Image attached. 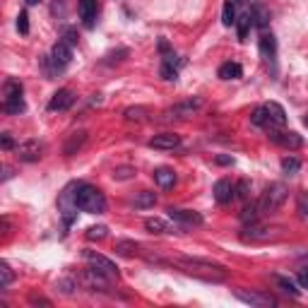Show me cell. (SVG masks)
<instances>
[{
  "label": "cell",
  "mask_w": 308,
  "mask_h": 308,
  "mask_svg": "<svg viewBox=\"0 0 308 308\" xmlns=\"http://www.w3.org/2000/svg\"><path fill=\"white\" fill-rule=\"evenodd\" d=\"M32 303H41V306H51V301H46V299H36V296H32Z\"/></svg>",
  "instance_id": "obj_46"
},
{
  "label": "cell",
  "mask_w": 308,
  "mask_h": 308,
  "mask_svg": "<svg viewBox=\"0 0 308 308\" xmlns=\"http://www.w3.org/2000/svg\"><path fill=\"white\" fill-rule=\"evenodd\" d=\"M77 10H79V19L92 27L96 19V0H77Z\"/></svg>",
  "instance_id": "obj_14"
},
{
  "label": "cell",
  "mask_w": 308,
  "mask_h": 308,
  "mask_svg": "<svg viewBox=\"0 0 308 308\" xmlns=\"http://www.w3.org/2000/svg\"><path fill=\"white\" fill-rule=\"evenodd\" d=\"M275 279H277V284L282 286L286 294H292V296H301V292L296 289V284H294L292 279H286V277H275Z\"/></svg>",
  "instance_id": "obj_32"
},
{
  "label": "cell",
  "mask_w": 308,
  "mask_h": 308,
  "mask_svg": "<svg viewBox=\"0 0 308 308\" xmlns=\"http://www.w3.org/2000/svg\"><path fill=\"white\" fill-rule=\"evenodd\" d=\"M72 104H75L72 89H58V92L51 96V101H48V111H68Z\"/></svg>",
  "instance_id": "obj_11"
},
{
  "label": "cell",
  "mask_w": 308,
  "mask_h": 308,
  "mask_svg": "<svg viewBox=\"0 0 308 308\" xmlns=\"http://www.w3.org/2000/svg\"><path fill=\"white\" fill-rule=\"evenodd\" d=\"M17 29H19V34H29V15L27 12L17 15Z\"/></svg>",
  "instance_id": "obj_39"
},
{
  "label": "cell",
  "mask_w": 308,
  "mask_h": 308,
  "mask_svg": "<svg viewBox=\"0 0 308 308\" xmlns=\"http://www.w3.org/2000/svg\"><path fill=\"white\" fill-rule=\"evenodd\" d=\"M234 198H236V193H234V186H231V181L221 178V181L214 183V200H217L219 205H227V202H231Z\"/></svg>",
  "instance_id": "obj_12"
},
{
  "label": "cell",
  "mask_w": 308,
  "mask_h": 308,
  "mask_svg": "<svg viewBox=\"0 0 308 308\" xmlns=\"http://www.w3.org/2000/svg\"><path fill=\"white\" fill-rule=\"evenodd\" d=\"M85 260H87L94 270L104 272L106 277H118V268H116V262H111L109 258H104L101 253H94V251H85Z\"/></svg>",
  "instance_id": "obj_6"
},
{
  "label": "cell",
  "mask_w": 308,
  "mask_h": 308,
  "mask_svg": "<svg viewBox=\"0 0 308 308\" xmlns=\"http://www.w3.org/2000/svg\"><path fill=\"white\" fill-rule=\"evenodd\" d=\"M286 195H289V190H286L284 183H270L260 198V210L262 212H275L277 207H282Z\"/></svg>",
  "instance_id": "obj_2"
},
{
  "label": "cell",
  "mask_w": 308,
  "mask_h": 308,
  "mask_svg": "<svg viewBox=\"0 0 308 308\" xmlns=\"http://www.w3.org/2000/svg\"><path fill=\"white\" fill-rule=\"evenodd\" d=\"M176 265H181L186 272H205V275H219L224 277L227 275V270L217 265V262H210V260H200V258H176Z\"/></svg>",
  "instance_id": "obj_3"
},
{
  "label": "cell",
  "mask_w": 308,
  "mask_h": 308,
  "mask_svg": "<svg viewBox=\"0 0 308 308\" xmlns=\"http://www.w3.org/2000/svg\"><path fill=\"white\" fill-rule=\"evenodd\" d=\"M24 3H27V5H39L41 0H24Z\"/></svg>",
  "instance_id": "obj_47"
},
{
  "label": "cell",
  "mask_w": 308,
  "mask_h": 308,
  "mask_svg": "<svg viewBox=\"0 0 308 308\" xmlns=\"http://www.w3.org/2000/svg\"><path fill=\"white\" fill-rule=\"evenodd\" d=\"M24 109H27V106H24V99H22V94L5 96V99H3V111H5L8 116H19V113H22Z\"/></svg>",
  "instance_id": "obj_18"
},
{
  "label": "cell",
  "mask_w": 308,
  "mask_h": 308,
  "mask_svg": "<svg viewBox=\"0 0 308 308\" xmlns=\"http://www.w3.org/2000/svg\"><path fill=\"white\" fill-rule=\"evenodd\" d=\"M133 176H135L133 166H118V169L113 171V178H116V181H128V178H133Z\"/></svg>",
  "instance_id": "obj_37"
},
{
  "label": "cell",
  "mask_w": 308,
  "mask_h": 308,
  "mask_svg": "<svg viewBox=\"0 0 308 308\" xmlns=\"http://www.w3.org/2000/svg\"><path fill=\"white\" fill-rule=\"evenodd\" d=\"M65 36H68V44H77V39H75V32H72V29H68V32H65Z\"/></svg>",
  "instance_id": "obj_44"
},
{
  "label": "cell",
  "mask_w": 308,
  "mask_h": 308,
  "mask_svg": "<svg viewBox=\"0 0 308 308\" xmlns=\"http://www.w3.org/2000/svg\"><path fill=\"white\" fill-rule=\"evenodd\" d=\"M214 161H217V164H221V166H231V164H234V159H231V157H221V154L214 159Z\"/></svg>",
  "instance_id": "obj_42"
},
{
  "label": "cell",
  "mask_w": 308,
  "mask_h": 308,
  "mask_svg": "<svg viewBox=\"0 0 308 308\" xmlns=\"http://www.w3.org/2000/svg\"><path fill=\"white\" fill-rule=\"evenodd\" d=\"M75 286H77L75 279H58V282H55V289H60L63 294H72L75 292Z\"/></svg>",
  "instance_id": "obj_38"
},
{
  "label": "cell",
  "mask_w": 308,
  "mask_h": 308,
  "mask_svg": "<svg viewBox=\"0 0 308 308\" xmlns=\"http://www.w3.org/2000/svg\"><path fill=\"white\" fill-rule=\"evenodd\" d=\"M217 75H219L221 79H238L241 75H243V68L238 63H224V65H219V70H217Z\"/></svg>",
  "instance_id": "obj_20"
},
{
  "label": "cell",
  "mask_w": 308,
  "mask_h": 308,
  "mask_svg": "<svg viewBox=\"0 0 308 308\" xmlns=\"http://www.w3.org/2000/svg\"><path fill=\"white\" fill-rule=\"evenodd\" d=\"M260 238H270V229H265V227H248L243 234V241H260Z\"/></svg>",
  "instance_id": "obj_23"
},
{
  "label": "cell",
  "mask_w": 308,
  "mask_h": 308,
  "mask_svg": "<svg viewBox=\"0 0 308 308\" xmlns=\"http://www.w3.org/2000/svg\"><path fill=\"white\" fill-rule=\"evenodd\" d=\"M282 171L286 176H296L301 171V161L296 157H284L282 159Z\"/></svg>",
  "instance_id": "obj_29"
},
{
  "label": "cell",
  "mask_w": 308,
  "mask_h": 308,
  "mask_svg": "<svg viewBox=\"0 0 308 308\" xmlns=\"http://www.w3.org/2000/svg\"><path fill=\"white\" fill-rule=\"evenodd\" d=\"M154 202H157V195H154L152 190H142V193L135 198V207H137V210H147V207H154Z\"/></svg>",
  "instance_id": "obj_22"
},
{
  "label": "cell",
  "mask_w": 308,
  "mask_h": 308,
  "mask_svg": "<svg viewBox=\"0 0 308 308\" xmlns=\"http://www.w3.org/2000/svg\"><path fill=\"white\" fill-rule=\"evenodd\" d=\"M17 152V159L19 161H27V164H32V161H39L44 157V145L39 140H24L15 147Z\"/></svg>",
  "instance_id": "obj_5"
},
{
  "label": "cell",
  "mask_w": 308,
  "mask_h": 308,
  "mask_svg": "<svg viewBox=\"0 0 308 308\" xmlns=\"http://www.w3.org/2000/svg\"><path fill=\"white\" fill-rule=\"evenodd\" d=\"M270 140H272L275 145L286 147V150H299L301 145H303L301 135L294 133V130H289V133H279V130H272V128H270Z\"/></svg>",
  "instance_id": "obj_8"
},
{
  "label": "cell",
  "mask_w": 308,
  "mask_h": 308,
  "mask_svg": "<svg viewBox=\"0 0 308 308\" xmlns=\"http://www.w3.org/2000/svg\"><path fill=\"white\" fill-rule=\"evenodd\" d=\"M106 227H101V224H99V227H89L87 229V234H85V236L89 238V241H101V238H106Z\"/></svg>",
  "instance_id": "obj_35"
},
{
  "label": "cell",
  "mask_w": 308,
  "mask_h": 308,
  "mask_svg": "<svg viewBox=\"0 0 308 308\" xmlns=\"http://www.w3.org/2000/svg\"><path fill=\"white\" fill-rule=\"evenodd\" d=\"M169 212V217L174 221H178V224H183V227H200L202 224V214L195 212V210H178V207H169L166 210Z\"/></svg>",
  "instance_id": "obj_7"
},
{
  "label": "cell",
  "mask_w": 308,
  "mask_h": 308,
  "mask_svg": "<svg viewBox=\"0 0 308 308\" xmlns=\"http://www.w3.org/2000/svg\"><path fill=\"white\" fill-rule=\"evenodd\" d=\"M8 178H12V169L5 166V169H3V181H8Z\"/></svg>",
  "instance_id": "obj_45"
},
{
  "label": "cell",
  "mask_w": 308,
  "mask_h": 308,
  "mask_svg": "<svg viewBox=\"0 0 308 308\" xmlns=\"http://www.w3.org/2000/svg\"><path fill=\"white\" fill-rule=\"evenodd\" d=\"M258 46H260V55L265 60H272L277 55V39L272 34H260V41H258Z\"/></svg>",
  "instance_id": "obj_17"
},
{
  "label": "cell",
  "mask_w": 308,
  "mask_h": 308,
  "mask_svg": "<svg viewBox=\"0 0 308 308\" xmlns=\"http://www.w3.org/2000/svg\"><path fill=\"white\" fill-rule=\"evenodd\" d=\"M161 77L166 79V82H174L176 77H178V70H176L174 65H161Z\"/></svg>",
  "instance_id": "obj_40"
},
{
  "label": "cell",
  "mask_w": 308,
  "mask_h": 308,
  "mask_svg": "<svg viewBox=\"0 0 308 308\" xmlns=\"http://www.w3.org/2000/svg\"><path fill=\"white\" fill-rule=\"evenodd\" d=\"M75 205L77 210L87 214H101L106 212V198L104 193L94 186H87V183H79L77 186V193H75Z\"/></svg>",
  "instance_id": "obj_1"
},
{
  "label": "cell",
  "mask_w": 308,
  "mask_h": 308,
  "mask_svg": "<svg viewBox=\"0 0 308 308\" xmlns=\"http://www.w3.org/2000/svg\"><path fill=\"white\" fill-rule=\"evenodd\" d=\"M152 147V150H176V147H181V135L176 133H159L154 135L150 142H147Z\"/></svg>",
  "instance_id": "obj_9"
},
{
  "label": "cell",
  "mask_w": 308,
  "mask_h": 308,
  "mask_svg": "<svg viewBox=\"0 0 308 308\" xmlns=\"http://www.w3.org/2000/svg\"><path fill=\"white\" fill-rule=\"evenodd\" d=\"M221 24H224V27L236 24V10H234V3H231V0H227L224 8H221Z\"/></svg>",
  "instance_id": "obj_24"
},
{
  "label": "cell",
  "mask_w": 308,
  "mask_h": 308,
  "mask_svg": "<svg viewBox=\"0 0 308 308\" xmlns=\"http://www.w3.org/2000/svg\"><path fill=\"white\" fill-rule=\"evenodd\" d=\"M251 17H253V24H258V27H268L270 22V12L262 5H255L253 10H251Z\"/></svg>",
  "instance_id": "obj_27"
},
{
  "label": "cell",
  "mask_w": 308,
  "mask_h": 308,
  "mask_svg": "<svg viewBox=\"0 0 308 308\" xmlns=\"http://www.w3.org/2000/svg\"><path fill=\"white\" fill-rule=\"evenodd\" d=\"M145 229L150 231V234H166L169 227H166L164 219H159V217H152V219L145 221Z\"/></svg>",
  "instance_id": "obj_28"
},
{
  "label": "cell",
  "mask_w": 308,
  "mask_h": 308,
  "mask_svg": "<svg viewBox=\"0 0 308 308\" xmlns=\"http://www.w3.org/2000/svg\"><path fill=\"white\" fill-rule=\"evenodd\" d=\"M0 145H3V150H5V152L15 150V142H12V137H10V133H3V137H0Z\"/></svg>",
  "instance_id": "obj_41"
},
{
  "label": "cell",
  "mask_w": 308,
  "mask_h": 308,
  "mask_svg": "<svg viewBox=\"0 0 308 308\" xmlns=\"http://www.w3.org/2000/svg\"><path fill=\"white\" fill-rule=\"evenodd\" d=\"M202 109V99L200 96H193V99H188V101H181L176 104V106H171V109L164 111V118L171 120V118H190V116H195L198 111Z\"/></svg>",
  "instance_id": "obj_4"
},
{
  "label": "cell",
  "mask_w": 308,
  "mask_h": 308,
  "mask_svg": "<svg viewBox=\"0 0 308 308\" xmlns=\"http://www.w3.org/2000/svg\"><path fill=\"white\" fill-rule=\"evenodd\" d=\"M236 3H245V0H236Z\"/></svg>",
  "instance_id": "obj_49"
},
{
  "label": "cell",
  "mask_w": 308,
  "mask_h": 308,
  "mask_svg": "<svg viewBox=\"0 0 308 308\" xmlns=\"http://www.w3.org/2000/svg\"><path fill=\"white\" fill-rule=\"evenodd\" d=\"M135 251H137V243H135V241H118V243H116V253H120V255H133Z\"/></svg>",
  "instance_id": "obj_33"
},
{
  "label": "cell",
  "mask_w": 308,
  "mask_h": 308,
  "mask_svg": "<svg viewBox=\"0 0 308 308\" xmlns=\"http://www.w3.org/2000/svg\"><path fill=\"white\" fill-rule=\"evenodd\" d=\"M234 193H236V198L245 200V198H248V193H251V181H248V178H241V181L236 183Z\"/></svg>",
  "instance_id": "obj_36"
},
{
  "label": "cell",
  "mask_w": 308,
  "mask_h": 308,
  "mask_svg": "<svg viewBox=\"0 0 308 308\" xmlns=\"http://www.w3.org/2000/svg\"><path fill=\"white\" fill-rule=\"evenodd\" d=\"M87 142V133H85V130H79V133H75L70 137V140H68V145H65V154H68V157H72V154H77L79 150H82V145Z\"/></svg>",
  "instance_id": "obj_19"
},
{
  "label": "cell",
  "mask_w": 308,
  "mask_h": 308,
  "mask_svg": "<svg viewBox=\"0 0 308 308\" xmlns=\"http://www.w3.org/2000/svg\"><path fill=\"white\" fill-rule=\"evenodd\" d=\"M268 106V116H270V128H282L286 123V113H284V109L279 106L277 101H270V104H265Z\"/></svg>",
  "instance_id": "obj_16"
},
{
  "label": "cell",
  "mask_w": 308,
  "mask_h": 308,
  "mask_svg": "<svg viewBox=\"0 0 308 308\" xmlns=\"http://www.w3.org/2000/svg\"><path fill=\"white\" fill-rule=\"evenodd\" d=\"M251 123L258 128H265L270 126V116H268V106H258V109L253 111V116H251Z\"/></svg>",
  "instance_id": "obj_25"
},
{
  "label": "cell",
  "mask_w": 308,
  "mask_h": 308,
  "mask_svg": "<svg viewBox=\"0 0 308 308\" xmlns=\"http://www.w3.org/2000/svg\"><path fill=\"white\" fill-rule=\"evenodd\" d=\"M236 27H238V39L245 41V36H248V29L253 27V17H251V12L248 15H241L236 19Z\"/></svg>",
  "instance_id": "obj_26"
},
{
  "label": "cell",
  "mask_w": 308,
  "mask_h": 308,
  "mask_svg": "<svg viewBox=\"0 0 308 308\" xmlns=\"http://www.w3.org/2000/svg\"><path fill=\"white\" fill-rule=\"evenodd\" d=\"M296 212L303 221H308V193L306 190H301L299 198H296Z\"/></svg>",
  "instance_id": "obj_30"
},
{
  "label": "cell",
  "mask_w": 308,
  "mask_h": 308,
  "mask_svg": "<svg viewBox=\"0 0 308 308\" xmlns=\"http://www.w3.org/2000/svg\"><path fill=\"white\" fill-rule=\"evenodd\" d=\"M260 214H262L260 202H251V205L243 207V212H241V219H243V224H255Z\"/></svg>",
  "instance_id": "obj_21"
},
{
  "label": "cell",
  "mask_w": 308,
  "mask_h": 308,
  "mask_svg": "<svg viewBox=\"0 0 308 308\" xmlns=\"http://www.w3.org/2000/svg\"><path fill=\"white\" fill-rule=\"evenodd\" d=\"M126 118L128 120H145V118H147V109H142V106L126 109Z\"/></svg>",
  "instance_id": "obj_34"
},
{
  "label": "cell",
  "mask_w": 308,
  "mask_h": 308,
  "mask_svg": "<svg viewBox=\"0 0 308 308\" xmlns=\"http://www.w3.org/2000/svg\"><path fill=\"white\" fill-rule=\"evenodd\" d=\"M12 279H15V275H12L10 265L8 262H0V289H8L12 284Z\"/></svg>",
  "instance_id": "obj_31"
},
{
  "label": "cell",
  "mask_w": 308,
  "mask_h": 308,
  "mask_svg": "<svg viewBox=\"0 0 308 308\" xmlns=\"http://www.w3.org/2000/svg\"><path fill=\"white\" fill-rule=\"evenodd\" d=\"M299 282H301V284H303V286H306V289H308V270H303V272H299Z\"/></svg>",
  "instance_id": "obj_43"
},
{
  "label": "cell",
  "mask_w": 308,
  "mask_h": 308,
  "mask_svg": "<svg viewBox=\"0 0 308 308\" xmlns=\"http://www.w3.org/2000/svg\"><path fill=\"white\" fill-rule=\"evenodd\" d=\"M72 60V51L70 46L65 44V41H58L53 46V51H51V63H53L55 70H63L65 65H70Z\"/></svg>",
  "instance_id": "obj_10"
},
{
  "label": "cell",
  "mask_w": 308,
  "mask_h": 308,
  "mask_svg": "<svg viewBox=\"0 0 308 308\" xmlns=\"http://www.w3.org/2000/svg\"><path fill=\"white\" fill-rule=\"evenodd\" d=\"M154 183H157L159 188H174L176 186V174L174 169H169V166H159V169H154Z\"/></svg>",
  "instance_id": "obj_13"
},
{
  "label": "cell",
  "mask_w": 308,
  "mask_h": 308,
  "mask_svg": "<svg viewBox=\"0 0 308 308\" xmlns=\"http://www.w3.org/2000/svg\"><path fill=\"white\" fill-rule=\"evenodd\" d=\"M236 296L245 303H251V306H275V299L268 296V294H255V292H236Z\"/></svg>",
  "instance_id": "obj_15"
},
{
  "label": "cell",
  "mask_w": 308,
  "mask_h": 308,
  "mask_svg": "<svg viewBox=\"0 0 308 308\" xmlns=\"http://www.w3.org/2000/svg\"><path fill=\"white\" fill-rule=\"evenodd\" d=\"M303 126L308 128V111H306V116H303Z\"/></svg>",
  "instance_id": "obj_48"
}]
</instances>
